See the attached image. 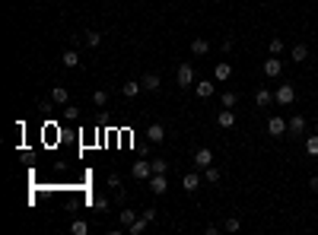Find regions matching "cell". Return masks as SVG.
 Returning a JSON list of instances; mask_svg holds the SVG:
<instances>
[{"label":"cell","mask_w":318,"mask_h":235,"mask_svg":"<svg viewBox=\"0 0 318 235\" xmlns=\"http://www.w3.org/2000/svg\"><path fill=\"white\" fill-rule=\"evenodd\" d=\"M293 99H296V86L293 83H283V86H277V92H274V102L277 105H293Z\"/></svg>","instance_id":"6da1fadb"},{"label":"cell","mask_w":318,"mask_h":235,"mask_svg":"<svg viewBox=\"0 0 318 235\" xmlns=\"http://www.w3.org/2000/svg\"><path fill=\"white\" fill-rule=\"evenodd\" d=\"M131 175L137 181H150L153 178V162H146V159H140V162L131 165Z\"/></svg>","instance_id":"7a4b0ae2"},{"label":"cell","mask_w":318,"mask_h":235,"mask_svg":"<svg viewBox=\"0 0 318 235\" xmlns=\"http://www.w3.org/2000/svg\"><path fill=\"white\" fill-rule=\"evenodd\" d=\"M194 165H198V169H210V165H213V150L201 146V150L194 153Z\"/></svg>","instance_id":"3957f363"},{"label":"cell","mask_w":318,"mask_h":235,"mask_svg":"<svg viewBox=\"0 0 318 235\" xmlns=\"http://www.w3.org/2000/svg\"><path fill=\"white\" fill-rule=\"evenodd\" d=\"M287 131H289V127H287V121H283L280 115H274L267 121V133H270V137H283Z\"/></svg>","instance_id":"277c9868"},{"label":"cell","mask_w":318,"mask_h":235,"mask_svg":"<svg viewBox=\"0 0 318 235\" xmlns=\"http://www.w3.org/2000/svg\"><path fill=\"white\" fill-rule=\"evenodd\" d=\"M283 73V60H277L274 54H270L267 60H264V77H270V79H277Z\"/></svg>","instance_id":"5b68a950"},{"label":"cell","mask_w":318,"mask_h":235,"mask_svg":"<svg viewBox=\"0 0 318 235\" xmlns=\"http://www.w3.org/2000/svg\"><path fill=\"white\" fill-rule=\"evenodd\" d=\"M175 83H178V86H191V83H194L191 64H181V67H178V73H175Z\"/></svg>","instance_id":"8992f818"},{"label":"cell","mask_w":318,"mask_h":235,"mask_svg":"<svg viewBox=\"0 0 318 235\" xmlns=\"http://www.w3.org/2000/svg\"><path fill=\"white\" fill-rule=\"evenodd\" d=\"M216 124H220L223 131H229V127H235V111H232V108H223L220 115H216Z\"/></svg>","instance_id":"52a82bcc"},{"label":"cell","mask_w":318,"mask_h":235,"mask_svg":"<svg viewBox=\"0 0 318 235\" xmlns=\"http://www.w3.org/2000/svg\"><path fill=\"white\" fill-rule=\"evenodd\" d=\"M140 86H144L146 92H156L159 86H162V79H159V73H144V79H140Z\"/></svg>","instance_id":"ba28073f"},{"label":"cell","mask_w":318,"mask_h":235,"mask_svg":"<svg viewBox=\"0 0 318 235\" xmlns=\"http://www.w3.org/2000/svg\"><path fill=\"white\" fill-rule=\"evenodd\" d=\"M146 140H150V143H162V140H166V127L162 124H150L146 127Z\"/></svg>","instance_id":"9c48e42d"},{"label":"cell","mask_w":318,"mask_h":235,"mask_svg":"<svg viewBox=\"0 0 318 235\" xmlns=\"http://www.w3.org/2000/svg\"><path fill=\"white\" fill-rule=\"evenodd\" d=\"M216 92V83L213 79H198V99H210Z\"/></svg>","instance_id":"30bf717a"},{"label":"cell","mask_w":318,"mask_h":235,"mask_svg":"<svg viewBox=\"0 0 318 235\" xmlns=\"http://www.w3.org/2000/svg\"><path fill=\"white\" fill-rule=\"evenodd\" d=\"M229 77H232V67H229L226 60H223V64H216V67H213V79H216V83H226Z\"/></svg>","instance_id":"8fae6325"},{"label":"cell","mask_w":318,"mask_h":235,"mask_svg":"<svg viewBox=\"0 0 318 235\" xmlns=\"http://www.w3.org/2000/svg\"><path fill=\"white\" fill-rule=\"evenodd\" d=\"M146 184H150V191H153V194H166L169 181H166V175H153L150 181H146Z\"/></svg>","instance_id":"7c38bea8"},{"label":"cell","mask_w":318,"mask_h":235,"mask_svg":"<svg viewBox=\"0 0 318 235\" xmlns=\"http://www.w3.org/2000/svg\"><path fill=\"white\" fill-rule=\"evenodd\" d=\"M207 51H210V42H207V38H194L191 42V54L194 57H204Z\"/></svg>","instance_id":"4fadbf2b"},{"label":"cell","mask_w":318,"mask_h":235,"mask_svg":"<svg viewBox=\"0 0 318 235\" xmlns=\"http://www.w3.org/2000/svg\"><path fill=\"white\" fill-rule=\"evenodd\" d=\"M270 102H274V92L270 89H258L255 92V105H258V108H267Z\"/></svg>","instance_id":"5bb4252c"},{"label":"cell","mask_w":318,"mask_h":235,"mask_svg":"<svg viewBox=\"0 0 318 235\" xmlns=\"http://www.w3.org/2000/svg\"><path fill=\"white\" fill-rule=\"evenodd\" d=\"M146 226H150V219H146V216H137L131 226H127V232H131V235H144V232H146Z\"/></svg>","instance_id":"9a60e30c"},{"label":"cell","mask_w":318,"mask_h":235,"mask_svg":"<svg viewBox=\"0 0 318 235\" xmlns=\"http://www.w3.org/2000/svg\"><path fill=\"white\" fill-rule=\"evenodd\" d=\"M51 102L54 105H67V102H70V96H67L64 86H54V89H51Z\"/></svg>","instance_id":"2e32d148"},{"label":"cell","mask_w":318,"mask_h":235,"mask_svg":"<svg viewBox=\"0 0 318 235\" xmlns=\"http://www.w3.org/2000/svg\"><path fill=\"white\" fill-rule=\"evenodd\" d=\"M181 187H185V191H198V187H201V178H198V172H188V175L181 178Z\"/></svg>","instance_id":"e0dca14e"},{"label":"cell","mask_w":318,"mask_h":235,"mask_svg":"<svg viewBox=\"0 0 318 235\" xmlns=\"http://www.w3.org/2000/svg\"><path fill=\"white\" fill-rule=\"evenodd\" d=\"M287 127H289V133H302V131H306V118H302V115H293V118L287 121Z\"/></svg>","instance_id":"ac0fdd59"},{"label":"cell","mask_w":318,"mask_h":235,"mask_svg":"<svg viewBox=\"0 0 318 235\" xmlns=\"http://www.w3.org/2000/svg\"><path fill=\"white\" fill-rule=\"evenodd\" d=\"M60 64H64V67H70V70H73V67L80 64V54H77V51H73V48H67L64 54H60Z\"/></svg>","instance_id":"d6986e66"},{"label":"cell","mask_w":318,"mask_h":235,"mask_svg":"<svg viewBox=\"0 0 318 235\" xmlns=\"http://www.w3.org/2000/svg\"><path fill=\"white\" fill-rule=\"evenodd\" d=\"M289 57H293L296 64H302V60L309 57V48H306V45H302V42H299V45H293V51H289Z\"/></svg>","instance_id":"ffe728a7"},{"label":"cell","mask_w":318,"mask_h":235,"mask_svg":"<svg viewBox=\"0 0 318 235\" xmlns=\"http://www.w3.org/2000/svg\"><path fill=\"white\" fill-rule=\"evenodd\" d=\"M140 89H144V86H140V83H134V79H131V83H124V86H121V96H124V99H134Z\"/></svg>","instance_id":"44dd1931"},{"label":"cell","mask_w":318,"mask_h":235,"mask_svg":"<svg viewBox=\"0 0 318 235\" xmlns=\"http://www.w3.org/2000/svg\"><path fill=\"white\" fill-rule=\"evenodd\" d=\"M267 51H270L274 57H280V54H283V38H270V42H267Z\"/></svg>","instance_id":"7402d4cb"},{"label":"cell","mask_w":318,"mask_h":235,"mask_svg":"<svg viewBox=\"0 0 318 235\" xmlns=\"http://www.w3.org/2000/svg\"><path fill=\"white\" fill-rule=\"evenodd\" d=\"M239 105V92H223V108H235Z\"/></svg>","instance_id":"603a6c76"},{"label":"cell","mask_w":318,"mask_h":235,"mask_svg":"<svg viewBox=\"0 0 318 235\" xmlns=\"http://www.w3.org/2000/svg\"><path fill=\"white\" fill-rule=\"evenodd\" d=\"M83 42L89 45V48H99V45H102V35H99V32H86V35H83Z\"/></svg>","instance_id":"cb8c5ba5"},{"label":"cell","mask_w":318,"mask_h":235,"mask_svg":"<svg viewBox=\"0 0 318 235\" xmlns=\"http://www.w3.org/2000/svg\"><path fill=\"white\" fill-rule=\"evenodd\" d=\"M92 105H99V108L108 105V92L105 89H96V92H92Z\"/></svg>","instance_id":"d4e9b609"},{"label":"cell","mask_w":318,"mask_h":235,"mask_svg":"<svg viewBox=\"0 0 318 235\" xmlns=\"http://www.w3.org/2000/svg\"><path fill=\"white\" fill-rule=\"evenodd\" d=\"M166 172H169L166 159H153V175H166Z\"/></svg>","instance_id":"484cf974"},{"label":"cell","mask_w":318,"mask_h":235,"mask_svg":"<svg viewBox=\"0 0 318 235\" xmlns=\"http://www.w3.org/2000/svg\"><path fill=\"white\" fill-rule=\"evenodd\" d=\"M134 219H137V210H121V226H124V229L134 223Z\"/></svg>","instance_id":"4316f807"},{"label":"cell","mask_w":318,"mask_h":235,"mask_svg":"<svg viewBox=\"0 0 318 235\" xmlns=\"http://www.w3.org/2000/svg\"><path fill=\"white\" fill-rule=\"evenodd\" d=\"M239 226H242V223H239V216H229L226 223H223V229H226V232H239Z\"/></svg>","instance_id":"83f0119b"},{"label":"cell","mask_w":318,"mask_h":235,"mask_svg":"<svg viewBox=\"0 0 318 235\" xmlns=\"http://www.w3.org/2000/svg\"><path fill=\"white\" fill-rule=\"evenodd\" d=\"M70 232H73V235H86V232H89V226H86L83 219H77V223L70 226Z\"/></svg>","instance_id":"f1b7e54d"},{"label":"cell","mask_w":318,"mask_h":235,"mask_svg":"<svg viewBox=\"0 0 318 235\" xmlns=\"http://www.w3.org/2000/svg\"><path fill=\"white\" fill-rule=\"evenodd\" d=\"M306 153H309V156H318V137H309L306 140Z\"/></svg>","instance_id":"f546056e"},{"label":"cell","mask_w":318,"mask_h":235,"mask_svg":"<svg viewBox=\"0 0 318 235\" xmlns=\"http://www.w3.org/2000/svg\"><path fill=\"white\" fill-rule=\"evenodd\" d=\"M204 178L210 181V184H216V181H220V169H213V165H210V169H204Z\"/></svg>","instance_id":"4dcf8cb0"},{"label":"cell","mask_w":318,"mask_h":235,"mask_svg":"<svg viewBox=\"0 0 318 235\" xmlns=\"http://www.w3.org/2000/svg\"><path fill=\"white\" fill-rule=\"evenodd\" d=\"M108 187H115V191H124V187H121V178H118V175H108Z\"/></svg>","instance_id":"1f68e13d"},{"label":"cell","mask_w":318,"mask_h":235,"mask_svg":"<svg viewBox=\"0 0 318 235\" xmlns=\"http://www.w3.org/2000/svg\"><path fill=\"white\" fill-rule=\"evenodd\" d=\"M92 207H96V210H108V197H96V200H92Z\"/></svg>","instance_id":"d6a6232c"},{"label":"cell","mask_w":318,"mask_h":235,"mask_svg":"<svg viewBox=\"0 0 318 235\" xmlns=\"http://www.w3.org/2000/svg\"><path fill=\"white\" fill-rule=\"evenodd\" d=\"M140 216H146V219H150V223H153V219H156V210H153V207H146V210L140 213Z\"/></svg>","instance_id":"836d02e7"},{"label":"cell","mask_w":318,"mask_h":235,"mask_svg":"<svg viewBox=\"0 0 318 235\" xmlns=\"http://www.w3.org/2000/svg\"><path fill=\"white\" fill-rule=\"evenodd\" d=\"M309 187H312V191H318V175H312V178H309Z\"/></svg>","instance_id":"e575fe53"},{"label":"cell","mask_w":318,"mask_h":235,"mask_svg":"<svg viewBox=\"0 0 318 235\" xmlns=\"http://www.w3.org/2000/svg\"><path fill=\"white\" fill-rule=\"evenodd\" d=\"M315 42H318V38H315Z\"/></svg>","instance_id":"d590c367"}]
</instances>
